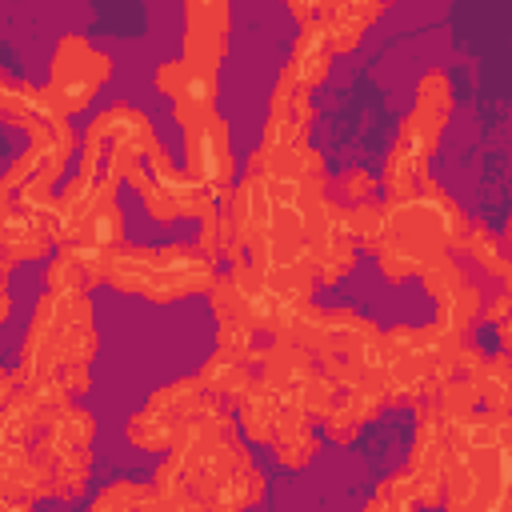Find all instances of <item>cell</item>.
I'll return each instance as SVG.
<instances>
[{
    "mask_svg": "<svg viewBox=\"0 0 512 512\" xmlns=\"http://www.w3.org/2000/svg\"><path fill=\"white\" fill-rule=\"evenodd\" d=\"M468 224L472 220L464 216L460 200L440 184H428L420 196H384V220L368 252L376 256L384 280L404 284L420 276L436 256L456 252Z\"/></svg>",
    "mask_w": 512,
    "mask_h": 512,
    "instance_id": "obj_1",
    "label": "cell"
},
{
    "mask_svg": "<svg viewBox=\"0 0 512 512\" xmlns=\"http://www.w3.org/2000/svg\"><path fill=\"white\" fill-rule=\"evenodd\" d=\"M112 80V56L96 48L88 36L68 32L56 40L48 60V92L64 116H80L92 108L96 92Z\"/></svg>",
    "mask_w": 512,
    "mask_h": 512,
    "instance_id": "obj_2",
    "label": "cell"
},
{
    "mask_svg": "<svg viewBox=\"0 0 512 512\" xmlns=\"http://www.w3.org/2000/svg\"><path fill=\"white\" fill-rule=\"evenodd\" d=\"M304 244H308V264L316 272L320 288L340 284L352 268H356V248L360 240L348 228V208L336 196H320L308 208V224H304Z\"/></svg>",
    "mask_w": 512,
    "mask_h": 512,
    "instance_id": "obj_3",
    "label": "cell"
},
{
    "mask_svg": "<svg viewBox=\"0 0 512 512\" xmlns=\"http://www.w3.org/2000/svg\"><path fill=\"white\" fill-rule=\"evenodd\" d=\"M76 156H80V136L68 124V116H60L40 136H28V148L8 164L0 180V196H12L20 188H52Z\"/></svg>",
    "mask_w": 512,
    "mask_h": 512,
    "instance_id": "obj_4",
    "label": "cell"
},
{
    "mask_svg": "<svg viewBox=\"0 0 512 512\" xmlns=\"http://www.w3.org/2000/svg\"><path fill=\"white\" fill-rule=\"evenodd\" d=\"M184 172L208 184L220 196V204H228L232 184H236V156H232L228 120L220 112L184 128Z\"/></svg>",
    "mask_w": 512,
    "mask_h": 512,
    "instance_id": "obj_5",
    "label": "cell"
},
{
    "mask_svg": "<svg viewBox=\"0 0 512 512\" xmlns=\"http://www.w3.org/2000/svg\"><path fill=\"white\" fill-rule=\"evenodd\" d=\"M216 260L200 248V244H184V240H172V244H160L156 248V268H152V280L144 288V300L148 304H176L184 296H196V292H208L212 280H216Z\"/></svg>",
    "mask_w": 512,
    "mask_h": 512,
    "instance_id": "obj_6",
    "label": "cell"
},
{
    "mask_svg": "<svg viewBox=\"0 0 512 512\" xmlns=\"http://www.w3.org/2000/svg\"><path fill=\"white\" fill-rule=\"evenodd\" d=\"M152 84L172 100V120L180 128H188V124H196V120L216 112V72L204 68V64H192L184 56L164 60L152 72Z\"/></svg>",
    "mask_w": 512,
    "mask_h": 512,
    "instance_id": "obj_7",
    "label": "cell"
},
{
    "mask_svg": "<svg viewBox=\"0 0 512 512\" xmlns=\"http://www.w3.org/2000/svg\"><path fill=\"white\" fill-rule=\"evenodd\" d=\"M228 24H232L228 0H184L180 56L216 72L228 56Z\"/></svg>",
    "mask_w": 512,
    "mask_h": 512,
    "instance_id": "obj_8",
    "label": "cell"
},
{
    "mask_svg": "<svg viewBox=\"0 0 512 512\" xmlns=\"http://www.w3.org/2000/svg\"><path fill=\"white\" fill-rule=\"evenodd\" d=\"M116 180L112 176H88V172H76L64 180V188L56 192V216H52V232H56V244H76L88 216L116 196Z\"/></svg>",
    "mask_w": 512,
    "mask_h": 512,
    "instance_id": "obj_9",
    "label": "cell"
},
{
    "mask_svg": "<svg viewBox=\"0 0 512 512\" xmlns=\"http://www.w3.org/2000/svg\"><path fill=\"white\" fill-rule=\"evenodd\" d=\"M224 208H228V216H232V224H236L244 248H252V244H260V240L272 232L280 200H276V188L268 184V176L256 172V168H248V172L232 184V196H228Z\"/></svg>",
    "mask_w": 512,
    "mask_h": 512,
    "instance_id": "obj_10",
    "label": "cell"
},
{
    "mask_svg": "<svg viewBox=\"0 0 512 512\" xmlns=\"http://www.w3.org/2000/svg\"><path fill=\"white\" fill-rule=\"evenodd\" d=\"M0 112L12 128L28 132V136H40L48 124H56L64 112L60 104L52 100L48 84H24L16 76H4L0 80Z\"/></svg>",
    "mask_w": 512,
    "mask_h": 512,
    "instance_id": "obj_11",
    "label": "cell"
},
{
    "mask_svg": "<svg viewBox=\"0 0 512 512\" xmlns=\"http://www.w3.org/2000/svg\"><path fill=\"white\" fill-rule=\"evenodd\" d=\"M392 4H396V0H328V8H324V16H320V28H324L332 52L340 56V52L360 48L364 32H368Z\"/></svg>",
    "mask_w": 512,
    "mask_h": 512,
    "instance_id": "obj_12",
    "label": "cell"
},
{
    "mask_svg": "<svg viewBox=\"0 0 512 512\" xmlns=\"http://www.w3.org/2000/svg\"><path fill=\"white\" fill-rule=\"evenodd\" d=\"M288 396L280 388H272L268 380H252L244 388V396L236 400V424L244 432L248 444H272L276 440V428H280V412H284Z\"/></svg>",
    "mask_w": 512,
    "mask_h": 512,
    "instance_id": "obj_13",
    "label": "cell"
},
{
    "mask_svg": "<svg viewBox=\"0 0 512 512\" xmlns=\"http://www.w3.org/2000/svg\"><path fill=\"white\" fill-rule=\"evenodd\" d=\"M272 448V456H276V464L280 468H288V472H296V468H308L312 464V456H316V448H320V436H316V420L288 396V404H284V412H280V428H276V440L268 444Z\"/></svg>",
    "mask_w": 512,
    "mask_h": 512,
    "instance_id": "obj_14",
    "label": "cell"
},
{
    "mask_svg": "<svg viewBox=\"0 0 512 512\" xmlns=\"http://www.w3.org/2000/svg\"><path fill=\"white\" fill-rule=\"evenodd\" d=\"M332 44H328V36H324V28L320 24H300V32H296V40H292V52H288V64H284V72L296 80V84H304V88H316V84H324L328 80V72H332Z\"/></svg>",
    "mask_w": 512,
    "mask_h": 512,
    "instance_id": "obj_15",
    "label": "cell"
},
{
    "mask_svg": "<svg viewBox=\"0 0 512 512\" xmlns=\"http://www.w3.org/2000/svg\"><path fill=\"white\" fill-rule=\"evenodd\" d=\"M152 268H156V248L152 244L120 240L108 252V280H104V288H112L120 296H144V288L152 280Z\"/></svg>",
    "mask_w": 512,
    "mask_h": 512,
    "instance_id": "obj_16",
    "label": "cell"
},
{
    "mask_svg": "<svg viewBox=\"0 0 512 512\" xmlns=\"http://www.w3.org/2000/svg\"><path fill=\"white\" fill-rule=\"evenodd\" d=\"M260 380H268L272 388H280L284 396H292L312 372H316V356L292 340H272L260 356Z\"/></svg>",
    "mask_w": 512,
    "mask_h": 512,
    "instance_id": "obj_17",
    "label": "cell"
},
{
    "mask_svg": "<svg viewBox=\"0 0 512 512\" xmlns=\"http://www.w3.org/2000/svg\"><path fill=\"white\" fill-rule=\"evenodd\" d=\"M200 384H204V392H212V396H220L224 404H236L240 396H244V388L260 376L256 372V364H248V360H240V356H228V352H212L204 364H200Z\"/></svg>",
    "mask_w": 512,
    "mask_h": 512,
    "instance_id": "obj_18",
    "label": "cell"
},
{
    "mask_svg": "<svg viewBox=\"0 0 512 512\" xmlns=\"http://www.w3.org/2000/svg\"><path fill=\"white\" fill-rule=\"evenodd\" d=\"M216 400H220V396H212V392H204V384H200V376H176V380H168V384H160V388H152L144 404L184 424V420H192L196 412H204V408H212Z\"/></svg>",
    "mask_w": 512,
    "mask_h": 512,
    "instance_id": "obj_19",
    "label": "cell"
},
{
    "mask_svg": "<svg viewBox=\"0 0 512 512\" xmlns=\"http://www.w3.org/2000/svg\"><path fill=\"white\" fill-rule=\"evenodd\" d=\"M180 420H172V416H164V412H156V408H140V412H132L128 416V424H124V436H128V444L132 448H140V452H152V456H164L172 444H176V436H180Z\"/></svg>",
    "mask_w": 512,
    "mask_h": 512,
    "instance_id": "obj_20",
    "label": "cell"
},
{
    "mask_svg": "<svg viewBox=\"0 0 512 512\" xmlns=\"http://www.w3.org/2000/svg\"><path fill=\"white\" fill-rule=\"evenodd\" d=\"M440 136H444V116L412 104L404 112V120L396 124V140L392 144L404 148V152H412V156H420V160H428L440 148Z\"/></svg>",
    "mask_w": 512,
    "mask_h": 512,
    "instance_id": "obj_21",
    "label": "cell"
},
{
    "mask_svg": "<svg viewBox=\"0 0 512 512\" xmlns=\"http://www.w3.org/2000/svg\"><path fill=\"white\" fill-rule=\"evenodd\" d=\"M264 472L256 468V464H248V468H240L236 476H228V480H220L212 492H208V500H204V508H212V512H236V508H252V504H260L264 500Z\"/></svg>",
    "mask_w": 512,
    "mask_h": 512,
    "instance_id": "obj_22",
    "label": "cell"
},
{
    "mask_svg": "<svg viewBox=\"0 0 512 512\" xmlns=\"http://www.w3.org/2000/svg\"><path fill=\"white\" fill-rule=\"evenodd\" d=\"M380 184H384L388 196H420V192L432 184L428 160H420V156H412V152H404V148L392 144L388 156H384V176H380Z\"/></svg>",
    "mask_w": 512,
    "mask_h": 512,
    "instance_id": "obj_23",
    "label": "cell"
},
{
    "mask_svg": "<svg viewBox=\"0 0 512 512\" xmlns=\"http://www.w3.org/2000/svg\"><path fill=\"white\" fill-rule=\"evenodd\" d=\"M472 380L480 392V408L512 412V352L484 356V364L472 372Z\"/></svg>",
    "mask_w": 512,
    "mask_h": 512,
    "instance_id": "obj_24",
    "label": "cell"
},
{
    "mask_svg": "<svg viewBox=\"0 0 512 512\" xmlns=\"http://www.w3.org/2000/svg\"><path fill=\"white\" fill-rule=\"evenodd\" d=\"M92 512H148V508H164L156 484H140V480H112L108 488H100L88 504Z\"/></svg>",
    "mask_w": 512,
    "mask_h": 512,
    "instance_id": "obj_25",
    "label": "cell"
},
{
    "mask_svg": "<svg viewBox=\"0 0 512 512\" xmlns=\"http://www.w3.org/2000/svg\"><path fill=\"white\" fill-rule=\"evenodd\" d=\"M216 264L220 260H228V264H236V260H244L248 256V248H244V240H240V232H236V224H232V216H228V208L220 204L208 220H200V240H196Z\"/></svg>",
    "mask_w": 512,
    "mask_h": 512,
    "instance_id": "obj_26",
    "label": "cell"
},
{
    "mask_svg": "<svg viewBox=\"0 0 512 512\" xmlns=\"http://www.w3.org/2000/svg\"><path fill=\"white\" fill-rule=\"evenodd\" d=\"M460 256H468L472 264H480L484 272H492V276H504V268H508V240L504 236H496L488 224H468V232H464V240H460V248H456Z\"/></svg>",
    "mask_w": 512,
    "mask_h": 512,
    "instance_id": "obj_27",
    "label": "cell"
},
{
    "mask_svg": "<svg viewBox=\"0 0 512 512\" xmlns=\"http://www.w3.org/2000/svg\"><path fill=\"white\" fill-rule=\"evenodd\" d=\"M308 92H312V88L296 84V80L280 68V76L272 80V92H268V116L308 124V120H312V100H308Z\"/></svg>",
    "mask_w": 512,
    "mask_h": 512,
    "instance_id": "obj_28",
    "label": "cell"
},
{
    "mask_svg": "<svg viewBox=\"0 0 512 512\" xmlns=\"http://www.w3.org/2000/svg\"><path fill=\"white\" fill-rule=\"evenodd\" d=\"M476 320H480V292L472 288V280H468L460 292L436 300V324H444L448 332H456V336H472Z\"/></svg>",
    "mask_w": 512,
    "mask_h": 512,
    "instance_id": "obj_29",
    "label": "cell"
},
{
    "mask_svg": "<svg viewBox=\"0 0 512 512\" xmlns=\"http://www.w3.org/2000/svg\"><path fill=\"white\" fill-rule=\"evenodd\" d=\"M292 400H296V404H300L316 424H324V416H328V412L336 408V400H340V380H336L328 368H320V364H316V372H312V376L292 392Z\"/></svg>",
    "mask_w": 512,
    "mask_h": 512,
    "instance_id": "obj_30",
    "label": "cell"
},
{
    "mask_svg": "<svg viewBox=\"0 0 512 512\" xmlns=\"http://www.w3.org/2000/svg\"><path fill=\"white\" fill-rule=\"evenodd\" d=\"M120 240H124V212H120V204H116V196H112V200H104V204L88 216V224H84V232H80L76 244H88V248H116Z\"/></svg>",
    "mask_w": 512,
    "mask_h": 512,
    "instance_id": "obj_31",
    "label": "cell"
},
{
    "mask_svg": "<svg viewBox=\"0 0 512 512\" xmlns=\"http://www.w3.org/2000/svg\"><path fill=\"white\" fill-rule=\"evenodd\" d=\"M216 348L228 352V356H240L256 368H260V356H264V348H256V328L248 324V316L216 320Z\"/></svg>",
    "mask_w": 512,
    "mask_h": 512,
    "instance_id": "obj_32",
    "label": "cell"
},
{
    "mask_svg": "<svg viewBox=\"0 0 512 512\" xmlns=\"http://www.w3.org/2000/svg\"><path fill=\"white\" fill-rule=\"evenodd\" d=\"M56 444H68V448H92V436H96V416L80 404H68L48 428H44Z\"/></svg>",
    "mask_w": 512,
    "mask_h": 512,
    "instance_id": "obj_33",
    "label": "cell"
},
{
    "mask_svg": "<svg viewBox=\"0 0 512 512\" xmlns=\"http://www.w3.org/2000/svg\"><path fill=\"white\" fill-rule=\"evenodd\" d=\"M420 284H424V292L432 296V304L436 300H444V296H452V292H460L464 284H468V272H464V264L456 260V256H436L424 272H420Z\"/></svg>",
    "mask_w": 512,
    "mask_h": 512,
    "instance_id": "obj_34",
    "label": "cell"
},
{
    "mask_svg": "<svg viewBox=\"0 0 512 512\" xmlns=\"http://www.w3.org/2000/svg\"><path fill=\"white\" fill-rule=\"evenodd\" d=\"M416 108H428V112H436V116H452V108H456V88H452V80H448V72H440V68H428L420 80H416Z\"/></svg>",
    "mask_w": 512,
    "mask_h": 512,
    "instance_id": "obj_35",
    "label": "cell"
},
{
    "mask_svg": "<svg viewBox=\"0 0 512 512\" xmlns=\"http://www.w3.org/2000/svg\"><path fill=\"white\" fill-rule=\"evenodd\" d=\"M412 504H420V488H416V476L404 468V472L384 476L380 488H376V496L364 508L368 512H380V508H412Z\"/></svg>",
    "mask_w": 512,
    "mask_h": 512,
    "instance_id": "obj_36",
    "label": "cell"
},
{
    "mask_svg": "<svg viewBox=\"0 0 512 512\" xmlns=\"http://www.w3.org/2000/svg\"><path fill=\"white\" fill-rule=\"evenodd\" d=\"M208 296V308H212V320H228V316H244V292H240V280L228 272H216L212 288L204 292Z\"/></svg>",
    "mask_w": 512,
    "mask_h": 512,
    "instance_id": "obj_37",
    "label": "cell"
},
{
    "mask_svg": "<svg viewBox=\"0 0 512 512\" xmlns=\"http://www.w3.org/2000/svg\"><path fill=\"white\" fill-rule=\"evenodd\" d=\"M328 192H336V200L348 208V204H360V200H372L376 192H380V180L372 176V172H364V168H344L332 184H328Z\"/></svg>",
    "mask_w": 512,
    "mask_h": 512,
    "instance_id": "obj_38",
    "label": "cell"
},
{
    "mask_svg": "<svg viewBox=\"0 0 512 512\" xmlns=\"http://www.w3.org/2000/svg\"><path fill=\"white\" fill-rule=\"evenodd\" d=\"M140 196V204H144V212H148V220H156V224H176L180 220V208H176V196H172V188L164 184V180H156V176H148V184L136 192Z\"/></svg>",
    "mask_w": 512,
    "mask_h": 512,
    "instance_id": "obj_39",
    "label": "cell"
},
{
    "mask_svg": "<svg viewBox=\"0 0 512 512\" xmlns=\"http://www.w3.org/2000/svg\"><path fill=\"white\" fill-rule=\"evenodd\" d=\"M436 404H440V412H472V408H480L476 380H472V376H464V372H452V376L440 384Z\"/></svg>",
    "mask_w": 512,
    "mask_h": 512,
    "instance_id": "obj_40",
    "label": "cell"
},
{
    "mask_svg": "<svg viewBox=\"0 0 512 512\" xmlns=\"http://www.w3.org/2000/svg\"><path fill=\"white\" fill-rule=\"evenodd\" d=\"M380 220H384V200H360V204H348V228H352V236L364 244V248H372V240H376V232H380Z\"/></svg>",
    "mask_w": 512,
    "mask_h": 512,
    "instance_id": "obj_41",
    "label": "cell"
},
{
    "mask_svg": "<svg viewBox=\"0 0 512 512\" xmlns=\"http://www.w3.org/2000/svg\"><path fill=\"white\" fill-rule=\"evenodd\" d=\"M360 428H364V424H360L340 400H336V408L324 416V436H328L332 444H352V440L360 436Z\"/></svg>",
    "mask_w": 512,
    "mask_h": 512,
    "instance_id": "obj_42",
    "label": "cell"
},
{
    "mask_svg": "<svg viewBox=\"0 0 512 512\" xmlns=\"http://www.w3.org/2000/svg\"><path fill=\"white\" fill-rule=\"evenodd\" d=\"M88 368H92V364H60V368H56V376L68 384V392H72V396H88V388H92Z\"/></svg>",
    "mask_w": 512,
    "mask_h": 512,
    "instance_id": "obj_43",
    "label": "cell"
},
{
    "mask_svg": "<svg viewBox=\"0 0 512 512\" xmlns=\"http://www.w3.org/2000/svg\"><path fill=\"white\" fill-rule=\"evenodd\" d=\"M484 348L480 344H472V340H460V348H456V372H464V376H472L480 364H484Z\"/></svg>",
    "mask_w": 512,
    "mask_h": 512,
    "instance_id": "obj_44",
    "label": "cell"
},
{
    "mask_svg": "<svg viewBox=\"0 0 512 512\" xmlns=\"http://www.w3.org/2000/svg\"><path fill=\"white\" fill-rule=\"evenodd\" d=\"M324 8H328V0H292L288 4V12L296 16V24H320Z\"/></svg>",
    "mask_w": 512,
    "mask_h": 512,
    "instance_id": "obj_45",
    "label": "cell"
},
{
    "mask_svg": "<svg viewBox=\"0 0 512 512\" xmlns=\"http://www.w3.org/2000/svg\"><path fill=\"white\" fill-rule=\"evenodd\" d=\"M496 340H500V348L504 352H512V304L500 312V320H496Z\"/></svg>",
    "mask_w": 512,
    "mask_h": 512,
    "instance_id": "obj_46",
    "label": "cell"
},
{
    "mask_svg": "<svg viewBox=\"0 0 512 512\" xmlns=\"http://www.w3.org/2000/svg\"><path fill=\"white\" fill-rule=\"evenodd\" d=\"M280 4H284V8H288V4H292V0H280Z\"/></svg>",
    "mask_w": 512,
    "mask_h": 512,
    "instance_id": "obj_47",
    "label": "cell"
}]
</instances>
